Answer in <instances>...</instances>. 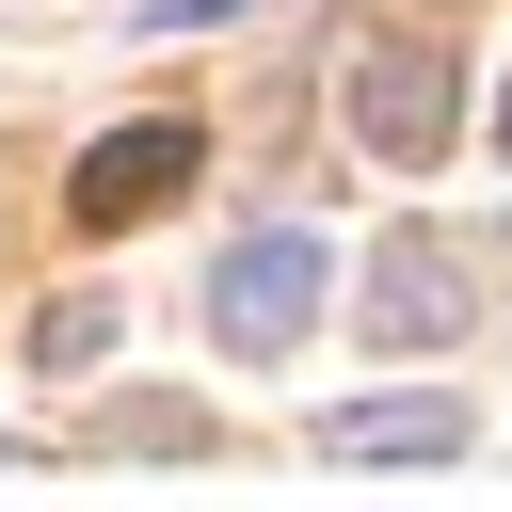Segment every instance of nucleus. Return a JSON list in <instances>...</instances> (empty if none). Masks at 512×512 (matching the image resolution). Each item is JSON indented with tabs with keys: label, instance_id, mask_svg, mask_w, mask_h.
I'll return each mask as SVG.
<instances>
[{
	"label": "nucleus",
	"instance_id": "nucleus-1",
	"mask_svg": "<svg viewBox=\"0 0 512 512\" xmlns=\"http://www.w3.org/2000/svg\"><path fill=\"white\" fill-rule=\"evenodd\" d=\"M352 144L368 160H448L464 144V80H448L432 32H368L352 48Z\"/></svg>",
	"mask_w": 512,
	"mask_h": 512
},
{
	"label": "nucleus",
	"instance_id": "nucleus-2",
	"mask_svg": "<svg viewBox=\"0 0 512 512\" xmlns=\"http://www.w3.org/2000/svg\"><path fill=\"white\" fill-rule=\"evenodd\" d=\"M352 320H368V352H448V336L480 320V256L416 224V240H384V256L352 272Z\"/></svg>",
	"mask_w": 512,
	"mask_h": 512
},
{
	"label": "nucleus",
	"instance_id": "nucleus-3",
	"mask_svg": "<svg viewBox=\"0 0 512 512\" xmlns=\"http://www.w3.org/2000/svg\"><path fill=\"white\" fill-rule=\"evenodd\" d=\"M304 304H320V240H304V224H256V240H224V272H208V320H224V352H288V336H304Z\"/></svg>",
	"mask_w": 512,
	"mask_h": 512
},
{
	"label": "nucleus",
	"instance_id": "nucleus-4",
	"mask_svg": "<svg viewBox=\"0 0 512 512\" xmlns=\"http://www.w3.org/2000/svg\"><path fill=\"white\" fill-rule=\"evenodd\" d=\"M192 176V112H128L112 144H80V224H128Z\"/></svg>",
	"mask_w": 512,
	"mask_h": 512
},
{
	"label": "nucleus",
	"instance_id": "nucleus-5",
	"mask_svg": "<svg viewBox=\"0 0 512 512\" xmlns=\"http://www.w3.org/2000/svg\"><path fill=\"white\" fill-rule=\"evenodd\" d=\"M320 448H336V464H448L464 416H448V400H352V416H320Z\"/></svg>",
	"mask_w": 512,
	"mask_h": 512
},
{
	"label": "nucleus",
	"instance_id": "nucleus-6",
	"mask_svg": "<svg viewBox=\"0 0 512 512\" xmlns=\"http://www.w3.org/2000/svg\"><path fill=\"white\" fill-rule=\"evenodd\" d=\"M96 352H112V304H96V288H80V304H48V320H32V368H96Z\"/></svg>",
	"mask_w": 512,
	"mask_h": 512
},
{
	"label": "nucleus",
	"instance_id": "nucleus-7",
	"mask_svg": "<svg viewBox=\"0 0 512 512\" xmlns=\"http://www.w3.org/2000/svg\"><path fill=\"white\" fill-rule=\"evenodd\" d=\"M496 144H512V96H496Z\"/></svg>",
	"mask_w": 512,
	"mask_h": 512
}]
</instances>
